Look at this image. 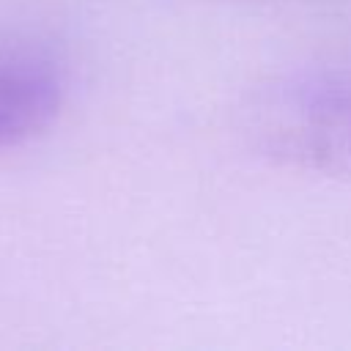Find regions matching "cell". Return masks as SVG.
<instances>
[{"label":"cell","instance_id":"1","mask_svg":"<svg viewBox=\"0 0 351 351\" xmlns=\"http://www.w3.org/2000/svg\"><path fill=\"white\" fill-rule=\"evenodd\" d=\"M239 126L247 145L271 165L351 178V66L271 77L247 96Z\"/></svg>","mask_w":351,"mask_h":351},{"label":"cell","instance_id":"2","mask_svg":"<svg viewBox=\"0 0 351 351\" xmlns=\"http://www.w3.org/2000/svg\"><path fill=\"white\" fill-rule=\"evenodd\" d=\"M63 74L41 52L25 47L0 49V151L41 137L60 115Z\"/></svg>","mask_w":351,"mask_h":351}]
</instances>
